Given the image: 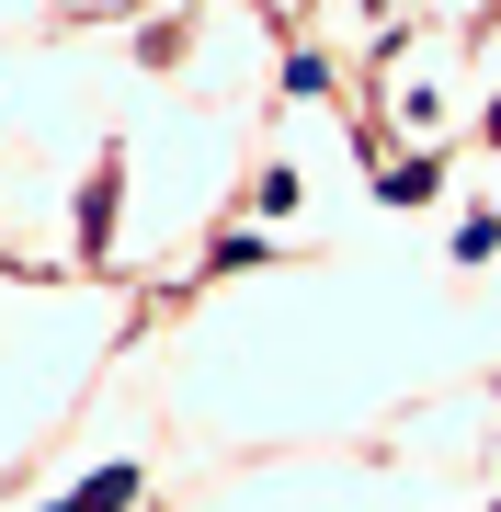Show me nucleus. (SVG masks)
I'll return each mask as SVG.
<instances>
[{"mask_svg":"<svg viewBox=\"0 0 501 512\" xmlns=\"http://www.w3.org/2000/svg\"><path fill=\"white\" fill-rule=\"evenodd\" d=\"M114 501H137V467H103V478H80L57 512H114Z\"/></svg>","mask_w":501,"mask_h":512,"instance_id":"1","label":"nucleus"}]
</instances>
